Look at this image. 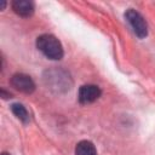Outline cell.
I'll return each instance as SVG.
<instances>
[{
	"label": "cell",
	"instance_id": "cell-9",
	"mask_svg": "<svg viewBox=\"0 0 155 155\" xmlns=\"http://www.w3.org/2000/svg\"><path fill=\"white\" fill-rule=\"evenodd\" d=\"M0 93H1V97H2V98H8V97L11 98V93H6L5 90H1Z\"/></svg>",
	"mask_w": 155,
	"mask_h": 155
},
{
	"label": "cell",
	"instance_id": "cell-8",
	"mask_svg": "<svg viewBox=\"0 0 155 155\" xmlns=\"http://www.w3.org/2000/svg\"><path fill=\"white\" fill-rule=\"evenodd\" d=\"M11 110L12 113L16 115V117H18L21 121L23 122H28L29 121V114L25 109V107L23 104H19V103H15L11 105Z\"/></svg>",
	"mask_w": 155,
	"mask_h": 155
},
{
	"label": "cell",
	"instance_id": "cell-5",
	"mask_svg": "<svg viewBox=\"0 0 155 155\" xmlns=\"http://www.w3.org/2000/svg\"><path fill=\"white\" fill-rule=\"evenodd\" d=\"M102 94V91L96 85H84L79 88L78 98L81 104H88L97 101Z\"/></svg>",
	"mask_w": 155,
	"mask_h": 155
},
{
	"label": "cell",
	"instance_id": "cell-7",
	"mask_svg": "<svg viewBox=\"0 0 155 155\" xmlns=\"http://www.w3.org/2000/svg\"><path fill=\"white\" fill-rule=\"evenodd\" d=\"M75 155H97V150L90 140H81L76 144Z\"/></svg>",
	"mask_w": 155,
	"mask_h": 155
},
{
	"label": "cell",
	"instance_id": "cell-2",
	"mask_svg": "<svg viewBox=\"0 0 155 155\" xmlns=\"http://www.w3.org/2000/svg\"><path fill=\"white\" fill-rule=\"evenodd\" d=\"M36 47L50 59H61L64 54L61 41L52 34H42L36 39Z\"/></svg>",
	"mask_w": 155,
	"mask_h": 155
},
{
	"label": "cell",
	"instance_id": "cell-1",
	"mask_svg": "<svg viewBox=\"0 0 155 155\" xmlns=\"http://www.w3.org/2000/svg\"><path fill=\"white\" fill-rule=\"evenodd\" d=\"M44 81L47 88L61 93L69 91L71 87V79L69 74L62 69H50L44 74Z\"/></svg>",
	"mask_w": 155,
	"mask_h": 155
},
{
	"label": "cell",
	"instance_id": "cell-4",
	"mask_svg": "<svg viewBox=\"0 0 155 155\" xmlns=\"http://www.w3.org/2000/svg\"><path fill=\"white\" fill-rule=\"evenodd\" d=\"M11 85L23 93H31L35 90V82L33 81V79L23 73L15 74L11 78Z\"/></svg>",
	"mask_w": 155,
	"mask_h": 155
},
{
	"label": "cell",
	"instance_id": "cell-3",
	"mask_svg": "<svg viewBox=\"0 0 155 155\" xmlns=\"http://www.w3.org/2000/svg\"><path fill=\"white\" fill-rule=\"evenodd\" d=\"M125 18L138 38L143 39L148 35V24H147L144 17L138 11H136L133 8H128L125 12Z\"/></svg>",
	"mask_w": 155,
	"mask_h": 155
},
{
	"label": "cell",
	"instance_id": "cell-10",
	"mask_svg": "<svg viewBox=\"0 0 155 155\" xmlns=\"http://www.w3.org/2000/svg\"><path fill=\"white\" fill-rule=\"evenodd\" d=\"M1 155H10V154H7V153H2Z\"/></svg>",
	"mask_w": 155,
	"mask_h": 155
},
{
	"label": "cell",
	"instance_id": "cell-6",
	"mask_svg": "<svg viewBox=\"0 0 155 155\" xmlns=\"http://www.w3.org/2000/svg\"><path fill=\"white\" fill-rule=\"evenodd\" d=\"M12 10L21 17H30L34 13V2L29 0H15L11 4Z\"/></svg>",
	"mask_w": 155,
	"mask_h": 155
}]
</instances>
